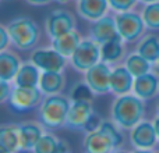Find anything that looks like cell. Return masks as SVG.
Here are the masks:
<instances>
[{"label": "cell", "mask_w": 159, "mask_h": 153, "mask_svg": "<svg viewBox=\"0 0 159 153\" xmlns=\"http://www.w3.org/2000/svg\"><path fill=\"white\" fill-rule=\"evenodd\" d=\"M109 7L115 13H123V11H131L137 7L140 0H107Z\"/></svg>", "instance_id": "f546056e"}, {"label": "cell", "mask_w": 159, "mask_h": 153, "mask_svg": "<svg viewBox=\"0 0 159 153\" xmlns=\"http://www.w3.org/2000/svg\"><path fill=\"white\" fill-rule=\"evenodd\" d=\"M0 145L8 149L11 153L20 152V135L18 123L17 124H0Z\"/></svg>", "instance_id": "cb8c5ba5"}, {"label": "cell", "mask_w": 159, "mask_h": 153, "mask_svg": "<svg viewBox=\"0 0 159 153\" xmlns=\"http://www.w3.org/2000/svg\"><path fill=\"white\" fill-rule=\"evenodd\" d=\"M11 45L17 50H34L41 41V28L31 17H17L7 24Z\"/></svg>", "instance_id": "7a4b0ae2"}, {"label": "cell", "mask_w": 159, "mask_h": 153, "mask_svg": "<svg viewBox=\"0 0 159 153\" xmlns=\"http://www.w3.org/2000/svg\"><path fill=\"white\" fill-rule=\"evenodd\" d=\"M112 153H131V152H129V151H126V149H115V151H113Z\"/></svg>", "instance_id": "8d00e7d4"}, {"label": "cell", "mask_w": 159, "mask_h": 153, "mask_svg": "<svg viewBox=\"0 0 159 153\" xmlns=\"http://www.w3.org/2000/svg\"><path fill=\"white\" fill-rule=\"evenodd\" d=\"M38 88L43 96L61 93L66 88V75L63 71H42Z\"/></svg>", "instance_id": "d6986e66"}, {"label": "cell", "mask_w": 159, "mask_h": 153, "mask_svg": "<svg viewBox=\"0 0 159 153\" xmlns=\"http://www.w3.org/2000/svg\"><path fill=\"white\" fill-rule=\"evenodd\" d=\"M102 118L99 117L96 113H93L92 116H91L89 121L87 123V127H85V132H92V131H96V129H99V127H101L102 124Z\"/></svg>", "instance_id": "d6a6232c"}, {"label": "cell", "mask_w": 159, "mask_h": 153, "mask_svg": "<svg viewBox=\"0 0 159 153\" xmlns=\"http://www.w3.org/2000/svg\"><path fill=\"white\" fill-rule=\"evenodd\" d=\"M135 52L149 63L155 64L159 59V36L155 33H144V36L135 45Z\"/></svg>", "instance_id": "603a6c76"}, {"label": "cell", "mask_w": 159, "mask_h": 153, "mask_svg": "<svg viewBox=\"0 0 159 153\" xmlns=\"http://www.w3.org/2000/svg\"><path fill=\"white\" fill-rule=\"evenodd\" d=\"M133 93L144 102L155 99L159 95V72L149 71L144 75L135 76Z\"/></svg>", "instance_id": "4fadbf2b"}, {"label": "cell", "mask_w": 159, "mask_h": 153, "mask_svg": "<svg viewBox=\"0 0 159 153\" xmlns=\"http://www.w3.org/2000/svg\"><path fill=\"white\" fill-rule=\"evenodd\" d=\"M59 139L50 132H45L34 146L32 153H57Z\"/></svg>", "instance_id": "83f0119b"}, {"label": "cell", "mask_w": 159, "mask_h": 153, "mask_svg": "<svg viewBox=\"0 0 159 153\" xmlns=\"http://www.w3.org/2000/svg\"><path fill=\"white\" fill-rule=\"evenodd\" d=\"M53 2L59 3V4H67V3H69L70 0H53Z\"/></svg>", "instance_id": "f35d334b"}, {"label": "cell", "mask_w": 159, "mask_h": 153, "mask_svg": "<svg viewBox=\"0 0 159 153\" xmlns=\"http://www.w3.org/2000/svg\"><path fill=\"white\" fill-rule=\"evenodd\" d=\"M145 28L148 31H159V2L144 4L140 11Z\"/></svg>", "instance_id": "484cf974"}, {"label": "cell", "mask_w": 159, "mask_h": 153, "mask_svg": "<svg viewBox=\"0 0 159 153\" xmlns=\"http://www.w3.org/2000/svg\"><path fill=\"white\" fill-rule=\"evenodd\" d=\"M70 106H71V100L69 96H64L61 93L45 96L42 103L39 104V121L46 128H60L66 125Z\"/></svg>", "instance_id": "3957f363"}, {"label": "cell", "mask_w": 159, "mask_h": 153, "mask_svg": "<svg viewBox=\"0 0 159 153\" xmlns=\"http://www.w3.org/2000/svg\"><path fill=\"white\" fill-rule=\"evenodd\" d=\"M131 153H154V151H144V149H134Z\"/></svg>", "instance_id": "d590c367"}, {"label": "cell", "mask_w": 159, "mask_h": 153, "mask_svg": "<svg viewBox=\"0 0 159 153\" xmlns=\"http://www.w3.org/2000/svg\"><path fill=\"white\" fill-rule=\"evenodd\" d=\"M42 100H43V93L41 92V89L38 86L27 88V86H16L14 85L10 99H8V104L16 111L24 113L39 107Z\"/></svg>", "instance_id": "52a82bcc"}, {"label": "cell", "mask_w": 159, "mask_h": 153, "mask_svg": "<svg viewBox=\"0 0 159 153\" xmlns=\"http://www.w3.org/2000/svg\"><path fill=\"white\" fill-rule=\"evenodd\" d=\"M120 35L117 32L115 17H110L107 14L105 17H102V18L93 21L89 27V38L93 39L95 42H98L99 45L109 42L112 39H116Z\"/></svg>", "instance_id": "5bb4252c"}, {"label": "cell", "mask_w": 159, "mask_h": 153, "mask_svg": "<svg viewBox=\"0 0 159 153\" xmlns=\"http://www.w3.org/2000/svg\"><path fill=\"white\" fill-rule=\"evenodd\" d=\"M41 70L32 64L30 60L27 63H22L20 70L17 71L14 76L13 84L16 86H27V88H35L39 84V78H41Z\"/></svg>", "instance_id": "7402d4cb"}, {"label": "cell", "mask_w": 159, "mask_h": 153, "mask_svg": "<svg viewBox=\"0 0 159 153\" xmlns=\"http://www.w3.org/2000/svg\"><path fill=\"white\" fill-rule=\"evenodd\" d=\"M84 153H112L115 151L112 139L101 129L92 132H87L82 141Z\"/></svg>", "instance_id": "e0dca14e"}, {"label": "cell", "mask_w": 159, "mask_h": 153, "mask_svg": "<svg viewBox=\"0 0 159 153\" xmlns=\"http://www.w3.org/2000/svg\"><path fill=\"white\" fill-rule=\"evenodd\" d=\"M70 153H71V152H70Z\"/></svg>", "instance_id": "ee69618b"}, {"label": "cell", "mask_w": 159, "mask_h": 153, "mask_svg": "<svg viewBox=\"0 0 159 153\" xmlns=\"http://www.w3.org/2000/svg\"><path fill=\"white\" fill-rule=\"evenodd\" d=\"M130 145L134 149H144V151H154L157 148L159 139L155 132L152 121L143 120L130 129L129 134Z\"/></svg>", "instance_id": "9c48e42d"}, {"label": "cell", "mask_w": 159, "mask_h": 153, "mask_svg": "<svg viewBox=\"0 0 159 153\" xmlns=\"http://www.w3.org/2000/svg\"><path fill=\"white\" fill-rule=\"evenodd\" d=\"M157 111H158V114H159V100L157 102Z\"/></svg>", "instance_id": "b9f144b4"}, {"label": "cell", "mask_w": 159, "mask_h": 153, "mask_svg": "<svg viewBox=\"0 0 159 153\" xmlns=\"http://www.w3.org/2000/svg\"><path fill=\"white\" fill-rule=\"evenodd\" d=\"M53 0H25V3L30 6H35V7H39V6H48L50 4Z\"/></svg>", "instance_id": "836d02e7"}, {"label": "cell", "mask_w": 159, "mask_h": 153, "mask_svg": "<svg viewBox=\"0 0 159 153\" xmlns=\"http://www.w3.org/2000/svg\"><path fill=\"white\" fill-rule=\"evenodd\" d=\"M123 64L126 66V68L131 72L134 78L152 71V66H154V64L149 63L147 59H144L141 55H138L137 52L129 53V55L126 56V59H124Z\"/></svg>", "instance_id": "d4e9b609"}, {"label": "cell", "mask_w": 159, "mask_h": 153, "mask_svg": "<svg viewBox=\"0 0 159 153\" xmlns=\"http://www.w3.org/2000/svg\"><path fill=\"white\" fill-rule=\"evenodd\" d=\"M43 25L48 38L52 41L57 36L74 31L77 27V20L74 14L66 8H55L48 14Z\"/></svg>", "instance_id": "8992f818"}, {"label": "cell", "mask_w": 159, "mask_h": 153, "mask_svg": "<svg viewBox=\"0 0 159 153\" xmlns=\"http://www.w3.org/2000/svg\"><path fill=\"white\" fill-rule=\"evenodd\" d=\"M110 74L112 67L103 61H99L87 72H84V81L91 88L93 95H106L110 92Z\"/></svg>", "instance_id": "30bf717a"}, {"label": "cell", "mask_w": 159, "mask_h": 153, "mask_svg": "<svg viewBox=\"0 0 159 153\" xmlns=\"http://www.w3.org/2000/svg\"><path fill=\"white\" fill-rule=\"evenodd\" d=\"M154 153H159V149H154Z\"/></svg>", "instance_id": "7bdbcfd3"}, {"label": "cell", "mask_w": 159, "mask_h": 153, "mask_svg": "<svg viewBox=\"0 0 159 153\" xmlns=\"http://www.w3.org/2000/svg\"><path fill=\"white\" fill-rule=\"evenodd\" d=\"M133 85H134V76L126 68L124 64H117L112 67V74H110V92L115 96L127 95L133 92Z\"/></svg>", "instance_id": "9a60e30c"}, {"label": "cell", "mask_w": 159, "mask_h": 153, "mask_svg": "<svg viewBox=\"0 0 159 153\" xmlns=\"http://www.w3.org/2000/svg\"><path fill=\"white\" fill-rule=\"evenodd\" d=\"M145 102L134 93L116 96L110 106V120L121 129H131L145 116Z\"/></svg>", "instance_id": "6da1fadb"}, {"label": "cell", "mask_w": 159, "mask_h": 153, "mask_svg": "<svg viewBox=\"0 0 159 153\" xmlns=\"http://www.w3.org/2000/svg\"><path fill=\"white\" fill-rule=\"evenodd\" d=\"M155 2H159V0H140V3H143V4H149V3H155Z\"/></svg>", "instance_id": "74e56055"}, {"label": "cell", "mask_w": 159, "mask_h": 153, "mask_svg": "<svg viewBox=\"0 0 159 153\" xmlns=\"http://www.w3.org/2000/svg\"><path fill=\"white\" fill-rule=\"evenodd\" d=\"M126 42L119 36L101 45V61L115 67L126 59Z\"/></svg>", "instance_id": "ac0fdd59"}, {"label": "cell", "mask_w": 159, "mask_h": 153, "mask_svg": "<svg viewBox=\"0 0 159 153\" xmlns=\"http://www.w3.org/2000/svg\"><path fill=\"white\" fill-rule=\"evenodd\" d=\"M10 45H11V41H10V36H8L7 25L0 24V52L8 49Z\"/></svg>", "instance_id": "1f68e13d"}, {"label": "cell", "mask_w": 159, "mask_h": 153, "mask_svg": "<svg viewBox=\"0 0 159 153\" xmlns=\"http://www.w3.org/2000/svg\"><path fill=\"white\" fill-rule=\"evenodd\" d=\"M69 60L75 71L87 72L101 61V45L91 38L82 39Z\"/></svg>", "instance_id": "5b68a950"}, {"label": "cell", "mask_w": 159, "mask_h": 153, "mask_svg": "<svg viewBox=\"0 0 159 153\" xmlns=\"http://www.w3.org/2000/svg\"><path fill=\"white\" fill-rule=\"evenodd\" d=\"M152 124H154L155 132H157V137H158V139H159V114L154 118V120H152Z\"/></svg>", "instance_id": "e575fe53"}, {"label": "cell", "mask_w": 159, "mask_h": 153, "mask_svg": "<svg viewBox=\"0 0 159 153\" xmlns=\"http://www.w3.org/2000/svg\"><path fill=\"white\" fill-rule=\"evenodd\" d=\"M99 129L101 131H103L105 134L107 135V137L112 139L113 145H115L116 149L121 148L124 143V135H123V129L120 128V127L117 125V124L115 123V121L112 120H103L101 124V127H99Z\"/></svg>", "instance_id": "4316f807"}, {"label": "cell", "mask_w": 159, "mask_h": 153, "mask_svg": "<svg viewBox=\"0 0 159 153\" xmlns=\"http://www.w3.org/2000/svg\"><path fill=\"white\" fill-rule=\"evenodd\" d=\"M75 10L82 20L93 22L106 15L110 7L107 0H77Z\"/></svg>", "instance_id": "2e32d148"}, {"label": "cell", "mask_w": 159, "mask_h": 153, "mask_svg": "<svg viewBox=\"0 0 159 153\" xmlns=\"http://www.w3.org/2000/svg\"><path fill=\"white\" fill-rule=\"evenodd\" d=\"M43 124L41 121L27 120L18 123V135H20V152H32L41 137L45 134Z\"/></svg>", "instance_id": "7c38bea8"}, {"label": "cell", "mask_w": 159, "mask_h": 153, "mask_svg": "<svg viewBox=\"0 0 159 153\" xmlns=\"http://www.w3.org/2000/svg\"><path fill=\"white\" fill-rule=\"evenodd\" d=\"M82 39L84 38H82L81 33H80L77 29H74V31H71V32H67V33H64V35L52 39L50 43H52L53 49H56L60 55L70 59V56L74 53V50L77 49V46L81 43Z\"/></svg>", "instance_id": "44dd1931"}, {"label": "cell", "mask_w": 159, "mask_h": 153, "mask_svg": "<svg viewBox=\"0 0 159 153\" xmlns=\"http://www.w3.org/2000/svg\"><path fill=\"white\" fill-rule=\"evenodd\" d=\"M69 59L50 47H35L31 52L30 61L35 64L41 71H63Z\"/></svg>", "instance_id": "ba28073f"}, {"label": "cell", "mask_w": 159, "mask_h": 153, "mask_svg": "<svg viewBox=\"0 0 159 153\" xmlns=\"http://www.w3.org/2000/svg\"><path fill=\"white\" fill-rule=\"evenodd\" d=\"M22 61L16 52L6 49L0 52V79L13 82Z\"/></svg>", "instance_id": "ffe728a7"}, {"label": "cell", "mask_w": 159, "mask_h": 153, "mask_svg": "<svg viewBox=\"0 0 159 153\" xmlns=\"http://www.w3.org/2000/svg\"><path fill=\"white\" fill-rule=\"evenodd\" d=\"M95 113L92 100H75L71 102L69 116L66 120V128L71 131H85L87 123Z\"/></svg>", "instance_id": "8fae6325"}, {"label": "cell", "mask_w": 159, "mask_h": 153, "mask_svg": "<svg viewBox=\"0 0 159 153\" xmlns=\"http://www.w3.org/2000/svg\"><path fill=\"white\" fill-rule=\"evenodd\" d=\"M154 66H155V68H157V71L159 72V59H158V60H157V63H155V64H154Z\"/></svg>", "instance_id": "60d3db41"}, {"label": "cell", "mask_w": 159, "mask_h": 153, "mask_svg": "<svg viewBox=\"0 0 159 153\" xmlns=\"http://www.w3.org/2000/svg\"><path fill=\"white\" fill-rule=\"evenodd\" d=\"M115 21L119 35L126 43H135L145 33L147 28L143 21V17L134 10L116 13Z\"/></svg>", "instance_id": "277c9868"}, {"label": "cell", "mask_w": 159, "mask_h": 153, "mask_svg": "<svg viewBox=\"0 0 159 153\" xmlns=\"http://www.w3.org/2000/svg\"><path fill=\"white\" fill-rule=\"evenodd\" d=\"M0 153H11V152L8 151V149H6L4 146H2V145H0Z\"/></svg>", "instance_id": "ab89813d"}, {"label": "cell", "mask_w": 159, "mask_h": 153, "mask_svg": "<svg viewBox=\"0 0 159 153\" xmlns=\"http://www.w3.org/2000/svg\"><path fill=\"white\" fill-rule=\"evenodd\" d=\"M11 90H13L11 82H7V81H3V79H0V104L6 103V102L10 99Z\"/></svg>", "instance_id": "4dcf8cb0"}, {"label": "cell", "mask_w": 159, "mask_h": 153, "mask_svg": "<svg viewBox=\"0 0 159 153\" xmlns=\"http://www.w3.org/2000/svg\"><path fill=\"white\" fill-rule=\"evenodd\" d=\"M93 92L87 85V82H77L74 84L69 90V98L71 102L75 100H93Z\"/></svg>", "instance_id": "f1b7e54d"}]
</instances>
